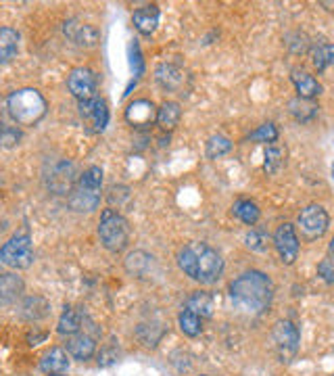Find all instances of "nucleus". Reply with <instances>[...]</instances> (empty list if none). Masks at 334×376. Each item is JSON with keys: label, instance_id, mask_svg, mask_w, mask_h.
<instances>
[{"label": "nucleus", "instance_id": "f257e3e1", "mask_svg": "<svg viewBox=\"0 0 334 376\" xmlns=\"http://www.w3.org/2000/svg\"><path fill=\"white\" fill-rule=\"evenodd\" d=\"M230 299L243 314L257 316L272 305L274 284L269 276H265L263 272L257 270L245 272L230 284Z\"/></svg>", "mask_w": 334, "mask_h": 376}, {"label": "nucleus", "instance_id": "f03ea898", "mask_svg": "<svg viewBox=\"0 0 334 376\" xmlns=\"http://www.w3.org/2000/svg\"><path fill=\"white\" fill-rule=\"evenodd\" d=\"M178 265L186 276L201 284H213L223 272L222 255L205 243H188L178 253Z\"/></svg>", "mask_w": 334, "mask_h": 376}, {"label": "nucleus", "instance_id": "7ed1b4c3", "mask_svg": "<svg viewBox=\"0 0 334 376\" xmlns=\"http://www.w3.org/2000/svg\"><path fill=\"white\" fill-rule=\"evenodd\" d=\"M6 109L15 123L19 126H36L46 115V101L36 88H21L6 99Z\"/></svg>", "mask_w": 334, "mask_h": 376}, {"label": "nucleus", "instance_id": "20e7f679", "mask_svg": "<svg viewBox=\"0 0 334 376\" xmlns=\"http://www.w3.org/2000/svg\"><path fill=\"white\" fill-rule=\"evenodd\" d=\"M101 188H103V170L96 167V165H92V167H88L79 176L77 184L69 192V205H72V209L79 211V214L94 211L101 205V197H103Z\"/></svg>", "mask_w": 334, "mask_h": 376}, {"label": "nucleus", "instance_id": "39448f33", "mask_svg": "<svg viewBox=\"0 0 334 376\" xmlns=\"http://www.w3.org/2000/svg\"><path fill=\"white\" fill-rule=\"evenodd\" d=\"M99 236L105 249H109L113 253L123 251L130 240V228H128L126 218L113 209H105L99 222Z\"/></svg>", "mask_w": 334, "mask_h": 376}, {"label": "nucleus", "instance_id": "423d86ee", "mask_svg": "<svg viewBox=\"0 0 334 376\" xmlns=\"http://www.w3.org/2000/svg\"><path fill=\"white\" fill-rule=\"evenodd\" d=\"M0 262L15 270H26L34 262V249L30 234H15L0 249Z\"/></svg>", "mask_w": 334, "mask_h": 376}, {"label": "nucleus", "instance_id": "0eeeda50", "mask_svg": "<svg viewBox=\"0 0 334 376\" xmlns=\"http://www.w3.org/2000/svg\"><path fill=\"white\" fill-rule=\"evenodd\" d=\"M297 226L305 240H318L328 230V214L322 205H307L299 214Z\"/></svg>", "mask_w": 334, "mask_h": 376}, {"label": "nucleus", "instance_id": "6e6552de", "mask_svg": "<svg viewBox=\"0 0 334 376\" xmlns=\"http://www.w3.org/2000/svg\"><path fill=\"white\" fill-rule=\"evenodd\" d=\"M274 343L280 355V362H291L299 351L301 335L299 328L291 320H280L274 326Z\"/></svg>", "mask_w": 334, "mask_h": 376}, {"label": "nucleus", "instance_id": "1a4fd4ad", "mask_svg": "<svg viewBox=\"0 0 334 376\" xmlns=\"http://www.w3.org/2000/svg\"><path fill=\"white\" fill-rule=\"evenodd\" d=\"M79 117L84 119V123L92 130V132H103L109 123V107L105 103V99H90V101H82L77 105Z\"/></svg>", "mask_w": 334, "mask_h": 376}, {"label": "nucleus", "instance_id": "9d476101", "mask_svg": "<svg viewBox=\"0 0 334 376\" xmlns=\"http://www.w3.org/2000/svg\"><path fill=\"white\" fill-rule=\"evenodd\" d=\"M96 84H99L96 74L92 70H88V67H75V70H72L69 77H67V88H69V92L74 94L79 103L94 99Z\"/></svg>", "mask_w": 334, "mask_h": 376}, {"label": "nucleus", "instance_id": "9b49d317", "mask_svg": "<svg viewBox=\"0 0 334 376\" xmlns=\"http://www.w3.org/2000/svg\"><path fill=\"white\" fill-rule=\"evenodd\" d=\"M274 247L280 255V260L284 263H295L299 255V236L297 230L293 224L278 226V230L274 232Z\"/></svg>", "mask_w": 334, "mask_h": 376}, {"label": "nucleus", "instance_id": "f8f14e48", "mask_svg": "<svg viewBox=\"0 0 334 376\" xmlns=\"http://www.w3.org/2000/svg\"><path fill=\"white\" fill-rule=\"evenodd\" d=\"M63 32H65V36L69 38L74 44H77V46H86V48L96 46V44H99V38H101V32H99L94 26H90V23H79L77 19L65 21Z\"/></svg>", "mask_w": 334, "mask_h": 376}, {"label": "nucleus", "instance_id": "ddd939ff", "mask_svg": "<svg viewBox=\"0 0 334 376\" xmlns=\"http://www.w3.org/2000/svg\"><path fill=\"white\" fill-rule=\"evenodd\" d=\"M74 165L67 163V161H61L52 167V172L48 176V188H52L57 194H67L72 190V184H74Z\"/></svg>", "mask_w": 334, "mask_h": 376}, {"label": "nucleus", "instance_id": "4468645a", "mask_svg": "<svg viewBox=\"0 0 334 376\" xmlns=\"http://www.w3.org/2000/svg\"><path fill=\"white\" fill-rule=\"evenodd\" d=\"M155 105L150 101H134L128 109H126V119L134 126V128H147L155 119H157Z\"/></svg>", "mask_w": 334, "mask_h": 376}, {"label": "nucleus", "instance_id": "2eb2a0df", "mask_svg": "<svg viewBox=\"0 0 334 376\" xmlns=\"http://www.w3.org/2000/svg\"><path fill=\"white\" fill-rule=\"evenodd\" d=\"M132 21L143 36H150L159 26V6L157 4H145V6L136 9L134 15H132Z\"/></svg>", "mask_w": 334, "mask_h": 376}, {"label": "nucleus", "instance_id": "dca6fc26", "mask_svg": "<svg viewBox=\"0 0 334 376\" xmlns=\"http://www.w3.org/2000/svg\"><path fill=\"white\" fill-rule=\"evenodd\" d=\"M94 349H96V341L88 333H77L74 337L67 338V351L74 360H79V362L90 360L94 355Z\"/></svg>", "mask_w": 334, "mask_h": 376}, {"label": "nucleus", "instance_id": "f3484780", "mask_svg": "<svg viewBox=\"0 0 334 376\" xmlns=\"http://www.w3.org/2000/svg\"><path fill=\"white\" fill-rule=\"evenodd\" d=\"M40 368L46 375H65L69 370V360L67 353L61 347H52L50 351H46L40 360Z\"/></svg>", "mask_w": 334, "mask_h": 376}, {"label": "nucleus", "instance_id": "a211bd4d", "mask_svg": "<svg viewBox=\"0 0 334 376\" xmlns=\"http://www.w3.org/2000/svg\"><path fill=\"white\" fill-rule=\"evenodd\" d=\"M291 79H293V84H295V88H297L301 99L313 101L316 96L322 94V84H320L313 75H309L307 72H303V70H293Z\"/></svg>", "mask_w": 334, "mask_h": 376}, {"label": "nucleus", "instance_id": "6ab92c4d", "mask_svg": "<svg viewBox=\"0 0 334 376\" xmlns=\"http://www.w3.org/2000/svg\"><path fill=\"white\" fill-rule=\"evenodd\" d=\"M180 117H182L180 105H178L176 101H165V103L159 107V111H157V123H159L161 130L169 132V130H174V128L178 126Z\"/></svg>", "mask_w": 334, "mask_h": 376}, {"label": "nucleus", "instance_id": "aec40b11", "mask_svg": "<svg viewBox=\"0 0 334 376\" xmlns=\"http://www.w3.org/2000/svg\"><path fill=\"white\" fill-rule=\"evenodd\" d=\"M232 214L247 226H255L260 220V207L255 201H249V199H238L232 205Z\"/></svg>", "mask_w": 334, "mask_h": 376}, {"label": "nucleus", "instance_id": "412c9836", "mask_svg": "<svg viewBox=\"0 0 334 376\" xmlns=\"http://www.w3.org/2000/svg\"><path fill=\"white\" fill-rule=\"evenodd\" d=\"M23 293V280L15 274H2L0 278V299L2 303H11Z\"/></svg>", "mask_w": 334, "mask_h": 376}, {"label": "nucleus", "instance_id": "4be33fe9", "mask_svg": "<svg viewBox=\"0 0 334 376\" xmlns=\"http://www.w3.org/2000/svg\"><path fill=\"white\" fill-rule=\"evenodd\" d=\"M19 50V34L11 28L0 30V61L9 63Z\"/></svg>", "mask_w": 334, "mask_h": 376}, {"label": "nucleus", "instance_id": "5701e85b", "mask_svg": "<svg viewBox=\"0 0 334 376\" xmlns=\"http://www.w3.org/2000/svg\"><path fill=\"white\" fill-rule=\"evenodd\" d=\"M157 82L165 90H180L184 86V74L180 70H176L174 65H161L157 70Z\"/></svg>", "mask_w": 334, "mask_h": 376}, {"label": "nucleus", "instance_id": "b1692460", "mask_svg": "<svg viewBox=\"0 0 334 376\" xmlns=\"http://www.w3.org/2000/svg\"><path fill=\"white\" fill-rule=\"evenodd\" d=\"M82 322H84V318H82V314L79 311H75L72 307H65V311H63V316H61V320H59V326H57V331H59V335H67V337H74L79 333V328H82Z\"/></svg>", "mask_w": 334, "mask_h": 376}, {"label": "nucleus", "instance_id": "393cba45", "mask_svg": "<svg viewBox=\"0 0 334 376\" xmlns=\"http://www.w3.org/2000/svg\"><path fill=\"white\" fill-rule=\"evenodd\" d=\"M186 309L194 311L201 318H209L213 314V299L207 293H192L186 301Z\"/></svg>", "mask_w": 334, "mask_h": 376}, {"label": "nucleus", "instance_id": "a878e982", "mask_svg": "<svg viewBox=\"0 0 334 376\" xmlns=\"http://www.w3.org/2000/svg\"><path fill=\"white\" fill-rule=\"evenodd\" d=\"M291 113L295 115V119L301 121V123H307V121H311L316 115H318V105L313 103V101H307V99H295V101H291Z\"/></svg>", "mask_w": 334, "mask_h": 376}, {"label": "nucleus", "instance_id": "bb28decb", "mask_svg": "<svg viewBox=\"0 0 334 376\" xmlns=\"http://www.w3.org/2000/svg\"><path fill=\"white\" fill-rule=\"evenodd\" d=\"M180 322V328L184 333L186 337H199L203 333V324H201V316H196L194 311L190 309H184L178 318Z\"/></svg>", "mask_w": 334, "mask_h": 376}, {"label": "nucleus", "instance_id": "cd10ccee", "mask_svg": "<svg viewBox=\"0 0 334 376\" xmlns=\"http://www.w3.org/2000/svg\"><path fill=\"white\" fill-rule=\"evenodd\" d=\"M313 67L318 72H324L334 63V44H320L313 48Z\"/></svg>", "mask_w": 334, "mask_h": 376}, {"label": "nucleus", "instance_id": "c85d7f7f", "mask_svg": "<svg viewBox=\"0 0 334 376\" xmlns=\"http://www.w3.org/2000/svg\"><path fill=\"white\" fill-rule=\"evenodd\" d=\"M230 149H232L230 138H226L222 134H216L207 140V157L209 159H220L226 153H230Z\"/></svg>", "mask_w": 334, "mask_h": 376}, {"label": "nucleus", "instance_id": "c756f323", "mask_svg": "<svg viewBox=\"0 0 334 376\" xmlns=\"http://www.w3.org/2000/svg\"><path fill=\"white\" fill-rule=\"evenodd\" d=\"M249 143H276L278 140V130L274 123H263L253 134H249L247 138Z\"/></svg>", "mask_w": 334, "mask_h": 376}, {"label": "nucleus", "instance_id": "7c9ffc66", "mask_svg": "<svg viewBox=\"0 0 334 376\" xmlns=\"http://www.w3.org/2000/svg\"><path fill=\"white\" fill-rule=\"evenodd\" d=\"M245 243H247V247L249 249H253V251H267V247H269V236L265 234V232H261V230H251L247 236H245Z\"/></svg>", "mask_w": 334, "mask_h": 376}, {"label": "nucleus", "instance_id": "2f4dec72", "mask_svg": "<svg viewBox=\"0 0 334 376\" xmlns=\"http://www.w3.org/2000/svg\"><path fill=\"white\" fill-rule=\"evenodd\" d=\"M282 157H284V153L280 149H276V147H272V149H267L265 153V163H263V167H265V172L267 174H274V172H278L280 167H282Z\"/></svg>", "mask_w": 334, "mask_h": 376}, {"label": "nucleus", "instance_id": "473e14b6", "mask_svg": "<svg viewBox=\"0 0 334 376\" xmlns=\"http://www.w3.org/2000/svg\"><path fill=\"white\" fill-rule=\"evenodd\" d=\"M318 274L328 282V284H334V258L328 255L324 258L322 262L318 263Z\"/></svg>", "mask_w": 334, "mask_h": 376}, {"label": "nucleus", "instance_id": "72a5a7b5", "mask_svg": "<svg viewBox=\"0 0 334 376\" xmlns=\"http://www.w3.org/2000/svg\"><path fill=\"white\" fill-rule=\"evenodd\" d=\"M19 140H21V132H19L17 128H4V130H2V145H4L6 149L15 147Z\"/></svg>", "mask_w": 334, "mask_h": 376}, {"label": "nucleus", "instance_id": "f704fd0d", "mask_svg": "<svg viewBox=\"0 0 334 376\" xmlns=\"http://www.w3.org/2000/svg\"><path fill=\"white\" fill-rule=\"evenodd\" d=\"M130 52H132V67H134V74H136V77H140L143 72H145V61H143V55H140L138 44H132V46H130Z\"/></svg>", "mask_w": 334, "mask_h": 376}, {"label": "nucleus", "instance_id": "c9c22d12", "mask_svg": "<svg viewBox=\"0 0 334 376\" xmlns=\"http://www.w3.org/2000/svg\"><path fill=\"white\" fill-rule=\"evenodd\" d=\"M40 301H42V297H30L23 303V316L26 318H30V320H40L42 318V314L36 311V305H40Z\"/></svg>", "mask_w": 334, "mask_h": 376}, {"label": "nucleus", "instance_id": "e433bc0d", "mask_svg": "<svg viewBox=\"0 0 334 376\" xmlns=\"http://www.w3.org/2000/svg\"><path fill=\"white\" fill-rule=\"evenodd\" d=\"M330 255L334 258V238H333V243H330Z\"/></svg>", "mask_w": 334, "mask_h": 376}, {"label": "nucleus", "instance_id": "4c0bfd02", "mask_svg": "<svg viewBox=\"0 0 334 376\" xmlns=\"http://www.w3.org/2000/svg\"><path fill=\"white\" fill-rule=\"evenodd\" d=\"M50 376H65V375H50Z\"/></svg>", "mask_w": 334, "mask_h": 376}, {"label": "nucleus", "instance_id": "58836bf2", "mask_svg": "<svg viewBox=\"0 0 334 376\" xmlns=\"http://www.w3.org/2000/svg\"><path fill=\"white\" fill-rule=\"evenodd\" d=\"M333 178H334V165H333Z\"/></svg>", "mask_w": 334, "mask_h": 376}, {"label": "nucleus", "instance_id": "ea45409f", "mask_svg": "<svg viewBox=\"0 0 334 376\" xmlns=\"http://www.w3.org/2000/svg\"><path fill=\"white\" fill-rule=\"evenodd\" d=\"M203 376H205V375H203Z\"/></svg>", "mask_w": 334, "mask_h": 376}]
</instances>
